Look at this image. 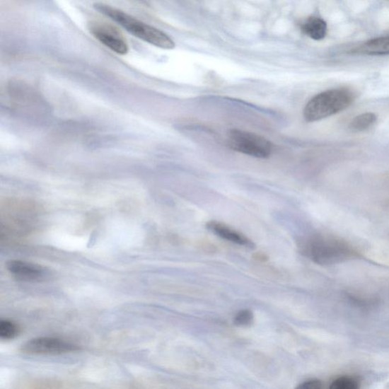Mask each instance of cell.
<instances>
[{
	"label": "cell",
	"instance_id": "7a4b0ae2",
	"mask_svg": "<svg viewBox=\"0 0 389 389\" xmlns=\"http://www.w3.org/2000/svg\"><path fill=\"white\" fill-rule=\"evenodd\" d=\"M305 257L320 265H332L352 259L356 252L343 240L327 235L317 234L300 243Z\"/></svg>",
	"mask_w": 389,
	"mask_h": 389
},
{
	"label": "cell",
	"instance_id": "5bb4252c",
	"mask_svg": "<svg viewBox=\"0 0 389 389\" xmlns=\"http://www.w3.org/2000/svg\"><path fill=\"white\" fill-rule=\"evenodd\" d=\"M253 320V315L250 310H245L240 311L234 318V324L238 326L250 325Z\"/></svg>",
	"mask_w": 389,
	"mask_h": 389
},
{
	"label": "cell",
	"instance_id": "ba28073f",
	"mask_svg": "<svg viewBox=\"0 0 389 389\" xmlns=\"http://www.w3.org/2000/svg\"><path fill=\"white\" fill-rule=\"evenodd\" d=\"M207 227L210 231L225 240L243 245V247L250 249L255 248L253 242L244 236L241 233L228 226L227 224L216 221H211L207 223Z\"/></svg>",
	"mask_w": 389,
	"mask_h": 389
},
{
	"label": "cell",
	"instance_id": "277c9868",
	"mask_svg": "<svg viewBox=\"0 0 389 389\" xmlns=\"http://www.w3.org/2000/svg\"><path fill=\"white\" fill-rule=\"evenodd\" d=\"M228 144L234 151L257 158H267L273 151L270 141L254 132L241 129L229 131Z\"/></svg>",
	"mask_w": 389,
	"mask_h": 389
},
{
	"label": "cell",
	"instance_id": "8992f818",
	"mask_svg": "<svg viewBox=\"0 0 389 389\" xmlns=\"http://www.w3.org/2000/svg\"><path fill=\"white\" fill-rule=\"evenodd\" d=\"M90 33L102 45L120 55H126L129 52L127 40L115 28L99 22L88 24Z\"/></svg>",
	"mask_w": 389,
	"mask_h": 389
},
{
	"label": "cell",
	"instance_id": "52a82bcc",
	"mask_svg": "<svg viewBox=\"0 0 389 389\" xmlns=\"http://www.w3.org/2000/svg\"><path fill=\"white\" fill-rule=\"evenodd\" d=\"M6 268L16 279L20 281H42L49 274L48 270L42 266L20 260L8 261Z\"/></svg>",
	"mask_w": 389,
	"mask_h": 389
},
{
	"label": "cell",
	"instance_id": "6da1fadb",
	"mask_svg": "<svg viewBox=\"0 0 389 389\" xmlns=\"http://www.w3.org/2000/svg\"><path fill=\"white\" fill-rule=\"evenodd\" d=\"M96 11L114 21L132 35L157 47L172 50L175 47L173 40L158 28L141 21L122 10L111 6L97 3L94 4Z\"/></svg>",
	"mask_w": 389,
	"mask_h": 389
},
{
	"label": "cell",
	"instance_id": "9a60e30c",
	"mask_svg": "<svg viewBox=\"0 0 389 389\" xmlns=\"http://www.w3.org/2000/svg\"><path fill=\"white\" fill-rule=\"evenodd\" d=\"M298 388L302 389H320L323 388V384L319 381H309L303 383Z\"/></svg>",
	"mask_w": 389,
	"mask_h": 389
},
{
	"label": "cell",
	"instance_id": "9c48e42d",
	"mask_svg": "<svg viewBox=\"0 0 389 389\" xmlns=\"http://www.w3.org/2000/svg\"><path fill=\"white\" fill-rule=\"evenodd\" d=\"M359 52L373 56L388 55L389 36L368 40L359 48Z\"/></svg>",
	"mask_w": 389,
	"mask_h": 389
},
{
	"label": "cell",
	"instance_id": "7c38bea8",
	"mask_svg": "<svg viewBox=\"0 0 389 389\" xmlns=\"http://www.w3.org/2000/svg\"><path fill=\"white\" fill-rule=\"evenodd\" d=\"M19 333V326L16 323L9 320L0 321V337L2 339H14Z\"/></svg>",
	"mask_w": 389,
	"mask_h": 389
},
{
	"label": "cell",
	"instance_id": "4fadbf2b",
	"mask_svg": "<svg viewBox=\"0 0 389 389\" xmlns=\"http://www.w3.org/2000/svg\"><path fill=\"white\" fill-rule=\"evenodd\" d=\"M360 387L359 382L355 378L341 376L335 378L330 385L332 389H356Z\"/></svg>",
	"mask_w": 389,
	"mask_h": 389
},
{
	"label": "cell",
	"instance_id": "3957f363",
	"mask_svg": "<svg viewBox=\"0 0 389 389\" xmlns=\"http://www.w3.org/2000/svg\"><path fill=\"white\" fill-rule=\"evenodd\" d=\"M356 99L354 92L347 88L324 91L312 98L303 110L306 122H313L329 118L351 107Z\"/></svg>",
	"mask_w": 389,
	"mask_h": 389
},
{
	"label": "cell",
	"instance_id": "30bf717a",
	"mask_svg": "<svg viewBox=\"0 0 389 389\" xmlns=\"http://www.w3.org/2000/svg\"><path fill=\"white\" fill-rule=\"evenodd\" d=\"M303 33L313 40H321L327 34V25L324 20L317 17L310 18L303 25Z\"/></svg>",
	"mask_w": 389,
	"mask_h": 389
},
{
	"label": "cell",
	"instance_id": "5b68a950",
	"mask_svg": "<svg viewBox=\"0 0 389 389\" xmlns=\"http://www.w3.org/2000/svg\"><path fill=\"white\" fill-rule=\"evenodd\" d=\"M79 349V347L74 344L50 337H36L29 340L21 347L23 353L32 355H59Z\"/></svg>",
	"mask_w": 389,
	"mask_h": 389
},
{
	"label": "cell",
	"instance_id": "8fae6325",
	"mask_svg": "<svg viewBox=\"0 0 389 389\" xmlns=\"http://www.w3.org/2000/svg\"><path fill=\"white\" fill-rule=\"evenodd\" d=\"M376 122L377 116L374 112H363L352 120L349 127L354 132H363L371 129L376 124Z\"/></svg>",
	"mask_w": 389,
	"mask_h": 389
}]
</instances>
